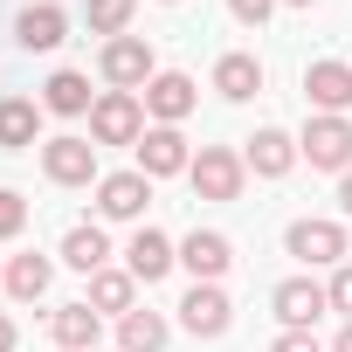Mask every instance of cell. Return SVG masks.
<instances>
[{"instance_id":"1","label":"cell","mask_w":352,"mask_h":352,"mask_svg":"<svg viewBox=\"0 0 352 352\" xmlns=\"http://www.w3.org/2000/svg\"><path fill=\"white\" fill-rule=\"evenodd\" d=\"M145 97L138 90H104L90 104V145H138L145 138Z\"/></svg>"},{"instance_id":"2","label":"cell","mask_w":352,"mask_h":352,"mask_svg":"<svg viewBox=\"0 0 352 352\" xmlns=\"http://www.w3.org/2000/svg\"><path fill=\"white\" fill-rule=\"evenodd\" d=\"M187 187H194L201 201H242L249 166H242V152H235V145H201V152H194V166H187Z\"/></svg>"},{"instance_id":"3","label":"cell","mask_w":352,"mask_h":352,"mask_svg":"<svg viewBox=\"0 0 352 352\" xmlns=\"http://www.w3.org/2000/svg\"><path fill=\"white\" fill-rule=\"evenodd\" d=\"M97 76H104V90H145L159 76V56H152L145 35H118V42L97 49Z\"/></svg>"},{"instance_id":"4","label":"cell","mask_w":352,"mask_h":352,"mask_svg":"<svg viewBox=\"0 0 352 352\" xmlns=\"http://www.w3.org/2000/svg\"><path fill=\"white\" fill-rule=\"evenodd\" d=\"M297 159H311V173H345L352 166V118L311 111L304 131H297Z\"/></svg>"},{"instance_id":"5","label":"cell","mask_w":352,"mask_h":352,"mask_svg":"<svg viewBox=\"0 0 352 352\" xmlns=\"http://www.w3.org/2000/svg\"><path fill=\"white\" fill-rule=\"evenodd\" d=\"M145 208H152V180H145L138 166L104 173V180H97V221H131V228H145Z\"/></svg>"},{"instance_id":"6","label":"cell","mask_w":352,"mask_h":352,"mask_svg":"<svg viewBox=\"0 0 352 352\" xmlns=\"http://www.w3.org/2000/svg\"><path fill=\"white\" fill-rule=\"evenodd\" d=\"M283 249H290L297 263H311V270H318V263H331V270H338V263H345V221L297 214V221L283 228Z\"/></svg>"},{"instance_id":"7","label":"cell","mask_w":352,"mask_h":352,"mask_svg":"<svg viewBox=\"0 0 352 352\" xmlns=\"http://www.w3.org/2000/svg\"><path fill=\"white\" fill-rule=\"evenodd\" d=\"M42 173H49L56 187H90V180H104V173H97V145H90L83 131L42 138Z\"/></svg>"},{"instance_id":"8","label":"cell","mask_w":352,"mask_h":352,"mask_svg":"<svg viewBox=\"0 0 352 352\" xmlns=\"http://www.w3.org/2000/svg\"><path fill=\"white\" fill-rule=\"evenodd\" d=\"M131 152H138V173H145V180H173V173L194 166V145H187L180 124H145V138H138Z\"/></svg>"},{"instance_id":"9","label":"cell","mask_w":352,"mask_h":352,"mask_svg":"<svg viewBox=\"0 0 352 352\" xmlns=\"http://www.w3.org/2000/svg\"><path fill=\"white\" fill-rule=\"evenodd\" d=\"M270 311H276V324H283V331H311V324H318V311H331V297H324V283H318V276H283V283L270 290Z\"/></svg>"},{"instance_id":"10","label":"cell","mask_w":352,"mask_h":352,"mask_svg":"<svg viewBox=\"0 0 352 352\" xmlns=\"http://www.w3.org/2000/svg\"><path fill=\"white\" fill-rule=\"evenodd\" d=\"M304 104L324 111V118H345L352 111V63H338V56L304 63Z\"/></svg>"},{"instance_id":"11","label":"cell","mask_w":352,"mask_h":352,"mask_svg":"<svg viewBox=\"0 0 352 352\" xmlns=\"http://www.w3.org/2000/svg\"><path fill=\"white\" fill-rule=\"evenodd\" d=\"M138 97H145V118H152V124H180V118H194L201 83H194L187 69H159V76H152Z\"/></svg>"},{"instance_id":"12","label":"cell","mask_w":352,"mask_h":352,"mask_svg":"<svg viewBox=\"0 0 352 352\" xmlns=\"http://www.w3.org/2000/svg\"><path fill=\"white\" fill-rule=\"evenodd\" d=\"M124 270H131L138 283H159V276L180 270V242L159 235V228L145 221V228H131V242H124Z\"/></svg>"},{"instance_id":"13","label":"cell","mask_w":352,"mask_h":352,"mask_svg":"<svg viewBox=\"0 0 352 352\" xmlns=\"http://www.w3.org/2000/svg\"><path fill=\"white\" fill-rule=\"evenodd\" d=\"M180 270H187L194 283H221V276L235 270V242H228L221 228H194V235L180 242Z\"/></svg>"},{"instance_id":"14","label":"cell","mask_w":352,"mask_h":352,"mask_svg":"<svg viewBox=\"0 0 352 352\" xmlns=\"http://www.w3.org/2000/svg\"><path fill=\"white\" fill-rule=\"evenodd\" d=\"M228 324H235V304H228L221 283H194V290L180 297V331H194V338H221Z\"/></svg>"},{"instance_id":"15","label":"cell","mask_w":352,"mask_h":352,"mask_svg":"<svg viewBox=\"0 0 352 352\" xmlns=\"http://www.w3.org/2000/svg\"><path fill=\"white\" fill-rule=\"evenodd\" d=\"M242 166L256 173V180H283V173L297 166V138H290L283 124H263V131L242 138Z\"/></svg>"},{"instance_id":"16","label":"cell","mask_w":352,"mask_h":352,"mask_svg":"<svg viewBox=\"0 0 352 352\" xmlns=\"http://www.w3.org/2000/svg\"><path fill=\"white\" fill-rule=\"evenodd\" d=\"M49 338H56V352H97V338H104V318L76 297V304H56L49 311Z\"/></svg>"},{"instance_id":"17","label":"cell","mask_w":352,"mask_h":352,"mask_svg":"<svg viewBox=\"0 0 352 352\" xmlns=\"http://www.w3.org/2000/svg\"><path fill=\"white\" fill-rule=\"evenodd\" d=\"M42 97H0V152H28L42 145Z\"/></svg>"},{"instance_id":"18","label":"cell","mask_w":352,"mask_h":352,"mask_svg":"<svg viewBox=\"0 0 352 352\" xmlns=\"http://www.w3.org/2000/svg\"><path fill=\"white\" fill-rule=\"evenodd\" d=\"M14 42H21L28 56H56V49L69 42V14H63V8H21Z\"/></svg>"},{"instance_id":"19","label":"cell","mask_w":352,"mask_h":352,"mask_svg":"<svg viewBox=\"0 0 352 352\" xmlns=\"http://www.w3.org/2000/svg\"><path fill=\"white\" fill-rule=\"evenodd\" d=\"M90 104H97V90H90L83 69H56V76L42 83V111H49V118H90Z\"/></svg>"},{"instance_id":"20","label":"cell","mask_w":352,"mask_h":352,"mask_svg":"<svg viewBox=\"0 0 352 352\" xmlns=\"http://www.w3.org/2000/svg\"><path fill=\"white\" fill-rule=\"evenodd\" d=\"M76 276H97V270H111V235L97 228V221H76L69 235H63V249H56Z\"/></svg>"},{"instance_id":"21","label":"cell","mask_w":352,"mask_h":352,"mask_svg":"<svg viewBox=\"0 0 352 352\" xmlns=\"http://www.w3.org/2000/svg\"><path fill=\"white\" fill-rule=\"evenodd\" d=\"M214 90H221L228 104H249V97L263 90V63H256L249 49H228V56L214 63Z\"/></svg>"},{"instance_id":"22","label":"cell","mask_w":352,"mask_h":352,"mask_svg":"<svg viewBox=\"0 0 352 352\" xmlns=\"http://www.w3.org/2000/svg\"><path fill=\"white\" fill-rule=\"evenodd\" d=\"M83 304H90L97 318H104V311H111V318H124V311H138V276H131V270H97Z\"/></svg>"},{"instance_id":"23","label":"cell","mask_w":352,"mask_h":352,"mask_svg":"<svg viewBox=\"0 0 352 352\" xmlns=\"http://www.w3.org/2000/svg\"><path fill=\"white\" fill-rule=\"evenodd\" d=\"M49 283H56V263H49V256H8V297H14V304L49 297Z\"/></svg>"},{"instance_id":"24","label":"cell","mask_w":352,"mask_h":352,"mask_svg":"<svg viewBox=\"0 0 352 352\" xmlns=\"http://www.w3.org/2000/svg\"><path fill=\"white\" fill-rule=\"evenodd\" d=\"M166 338H173V324H166L159 311H145V304L118 318V345H124V352H166Z\"/></svg>"},{"instance_id":"25","label":"cell","mask_w":352,"mask_h":352,"mask_svg":"<svg viewBox=\"0 0 352 352\" xmlns=\"http://www.w3.org/2000/svg\"><path fill=\"white\" fill-rule=\"evenodd\" d=\"M131 14H138V0H90V8H83V21H90V35H104V42H118V35H131Z\"/></svg>"},{"instance_id":"26","label":"cell","mask_w":352,"mask_h":352,"mask_svg":"<svg viewBox=\"0 0 352 352\" xmlns=\"http://www.w3.org/2000/svg\"><path fill=\"white\" fill-rule=\"evenodd\" d=\"M21 228H28V201H21L14 187H0V242H14Z\"/></svg>"},{"instance_id":"27","label":"cell","mask_w":352,"mask_h":352,"mask_svg":"<svg viewBox=\"0 0 352 352\" xmlns=\"http://www.w3.org/2000/svg\"><path fill=\"white\" fill-rule=\"evenodd\" d=\"M324 297H331V311H345V318H352V263H338V270H331Z\"/></svg>"},{"instance_id":"28","label":"cell","mask_w":352,"mask_h":352,"mask_svg":"<svg viewBox=\"0 0 352 352\" xmlns=\"http://www.w3.org/2000/svg\"><path fill=\"white\" fill-rule=\"evenodd\" d=\"M228 14H235L242 28H263V21L276 14V0H228Z\"/></svg>"},{"instance_id":"29","label":"cell","mask_w":352,"mask_h":352,"mask_svg":"<svg viewBox=\"0 0 352 352\" xmlns=\"http://www.w3.org/2000/svg\"><path fill=\"white\" fill-rule=\"evenodd\" d=\"M270 352H318V338H311V331H276Z\"/></svg>"},{"instance_id":"30","label":"cell","mask_w":352,"mask_h":352,"mask_svg":"<svg viewBox=\"0 0 352 352\" xmlns=\"http://www.w3.org/2000/svg\"><path fill=\"white\" fill-rule=\"evenodd\" d=\"M14 345H21V331H14V318H8V311H0V352H14Z\"/></svg>"},{"instance_id":"31","label":"cell","mask_w":352,"mask_h":352,"mask_svg":"<svg viewBox=\"0 0 352 352\" xmlns=\"http://www.w3.org/2000/svg\"><path fill=\"white\" fill-rule=\"evenodd\" d=\"M338 214H352V166L338 173Z\"/></svg>"},{"instance_id":"32","label":"cell","mask_w":352,"mask_h":352,"mask_svg":"<svg viewBox=\"0 0 352 352\" xmlns=\"http://www.w3.org/2000/svg\"><path fill=\"white\" fill-rule=\"evenodd\" d=\"M331 352H352V318L338 324V338H331Z\"/></svg>"},{"instance_id":"33","label":"cell","mask_w":352,"mask_h":352,"mask_svg":"<svg viewBox=\"0 0 352 352\" xmlns=\"http://www.w3.org/2000/svg\"><path fill=\"white\" fill-rule=\"evenodd\" d=\"M276 8H318V0H276Z\"/></svg>"},{"instance_id":"34","label":"cell","mask_w":352,"mask_h":352,"mask_svg":"<svg viewBox=\"0 0 352 352\" xmlns=\"http://www.w3.org/2000/svg\"><path fill=\"white\" fill-rule=\"evenodd\" d=\"M28 8H56V0H28Z\"/></svg>"},{"instance_id":"35","label":"cell","mask_w":352,"mask_h":352,"mask_svg":"<svg viewBox=\"0 0 352 352\" xmlns=\"http://www.w3.org/2000/svg\"><path fill=\"white\" fill-rule=\"evenodd\" d=\"M0 290H8V263H0Z\"/></svg>"},{"instance_id":"36","label":"cell","mask_w":352,"mask_h":352,"mask_svg":"<svg viewBox=\"0 0 352 352\" xmlns=\"http://www.w3.org/2000/svg\"><path fill=\"white\" fill-rule=\"evenodd\" d=\"M166 8H173V0H166Z\"/></svg>"}]
</instances>
